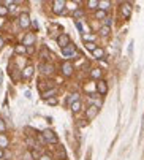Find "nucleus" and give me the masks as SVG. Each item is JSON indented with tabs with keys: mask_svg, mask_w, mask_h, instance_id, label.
I'll list each match as a JSON object with an SVG mask.
<instances>
[{
	"mask_svg": "<svg viewBox=\"0 0 144 160\" xmlns=\"http://www.w3.org/2000/svg\"><path fill=\"white\" fill-rule=\"evenodd\" d=\"M111 33V27H108V26H103L102 29H100V35H103V37H108Z\"/></svg>",
	"mask_w": 144,
	"mask_h": 160,
	"instance_id": "b1692460",
	"label": "nucleus"
},
{
	"mask_svg": "<svg viewBox=\"0 0 144 160\" xmlns=\"http://www.w3.org/2000/svg\"><path fill=\"white\" fill-rule=\"evenodd\" d=\"M97 114H98V108L95 106V105H92V106H89L87 111H86V118H87L89 121H92L95 116H97Z\"/></svg>",
	"mask_w": 144,
	"mask_h": 160,
	"instance_id": "9d476101",
	"label": "nucleus"
},
{
	"mask_svg": "<svg viewBox=\"0 0 144 160\" xmlns=\"http://www.w3.org/2000/svg\"><path fill=\"white\" fill-rule=\"evenodd\" d=\"M62 54L65 56V57H73V56H76V48H75V44H68V46H65L63 49H62Z\"/></svg>",
	"mask_w": 144,
	"mask_h": 160,
	"instance_id": "6e6552de",
	"label": "nucleus"
},
{
	"mask_svg": "<svg viewBox=\"0 0 144 160\" xmlns=\"http://www.w3.org/2000/svg\"><path fill=\"white\" fill-rule=\"evenodd\" d=\"M10 144V140H8V136L5 133H0V149H3V148H8Z\"/></svg>",
	"mask_w": 144,
	"mask_h": 160,
	"instance_id": "ddd939ff",
	"label": "nucleus"
},
{
	"mask_svg": "<svg viewBox=\"0 0 144 160\" xmlns=\"http://www.w3.org/2000/svg\"><path fill=\"white\" fill-rule=\"evenodd\" d=\"M62 73H63V76H71L73 75V72H75V67H73V63L71 62H68V60H65L63 63H62Z\"/></svg>",
	"mask_w": 144,
	"mask_h": 160,
	"instance_id": "20e7f679",
	"label": "nucleus"
},
{
	"mask_svg": "<svg viewBox=\"0 0 144 160\" xmlns=\"http://www.w3.org/2000/svg\"><path fill=\"white\" fill-rule=\"evenodd\" d=\"M57 158H59V160H65V158H67V152H65L63 148H59V151H57Z\"/></svg>",
	"mask_w": 144,
	"mask_h": 160,
	"instance_id": "5701e85b",
	"label": "nucleus"
},
{
	"mask_svg": "<svg viewBox=\"0 0 144 160\" xmlns=\"http://www.w3.org/2000/svg\"><path fill=\"white\" fill-rule=\"evenodd\" d=\"M86 5H87L90 10H98V2H97V0H89Z\"/></svg>",
	"mask_w": 144,
	"mask_h": 160,
	"instance_id": "4be33fe9",
	"label": "nucleus"
},
{
	"mask_svg": "<svg viewBox=\"0 0 144 160\" xmlns=\"http://www.w3.org/2000/svg\"><path fill=\"white\" fill-rule=\"evenodd\" d=\"M111 7V2H108V0H102V2H98V10L102 11H108Z\"/></svg>",
	"mask_w": 144,
	"mask_h": 160,
	"instance_id": "f3484780",
	"label": "nucleus"
},
{
	"mask_svg": "<svg viewBox=\"0 0 144 160\" xmlns=\"http://www.w3.org/2000/svg\"><path fill=\"white\" fill-rule=\"evenodd\" d=\"M7 14H8L7 5H0V16H7Z\"/></svg>",
	"mask_w": 144,
	"mask_h": 160,
	"instance_id": "bb28decb",
	"label": "nucleus"
},
{
	"mask_svg": "<svg viewBox=\"0 0 144 160\" xmlns=\"http://www.w3.org/2000/svg\"><path fill=\"white\" fill-rule=\"evenodd\" d=\"M57 44L63 49L65 46H68L70 44V37H68V33H60L59 37H57Z\"/></svg>",
	"mask_w": 144,
	"mask_h": 160,
	"instance_id": "39448f33",
	"label": "nucleus"
},
{
	"mask_svg": "<svg viewBox=\"0 0 144 160\" xmlns=\"http://www.w3.org/2000/svg\"><path fill=\"white\" fill-rule=\"evenodd\" d=\"M0 160H2V158H0Z\"/></svg>",
	"mask_w": 144,
	"mask_h": 160,
	"instance_id": "e433bc0d",
	"label": "nucleus"
},
{
	"mask_svg": "<svg viewBox=\"0 0 144 160\" xmlns=\"http://www.w3.org/2000/svg\"><path fill=\"white\" fill-rule=\"evenodd\" d=\"M0 48H3V40H2V37H0Z\"/></svg>",
	"mask_w": 144,
	"mask_h": 160,
	"instance_id": "f704fd0d",
	"label": "nucleus"
},
{
	"mask_svg": "<svg viewBox=\"0 0 144 160\" xmlns=\"http://www.w3.org/2000/svg\"><path fill=\"white\" fill-rule=\"evenodd\" d=\"M40 56H41V59H44V60H51V57H52V54L49 52V49H47L46 46H44V48L41 49Z\"/></svg>",
	"mask_w": 144,
	"mask_h": 160,
	"instance_id": "4468645a",
	"label": "nucleus"
},
{
	"mask_svg": "<svg viewBox=\"0 0 144 160\" xmlns=\"http://www.w3.org/2000/svg\"><path fill=\"white\" fill-rule=\"evenodd\" d=\"M14 52L16 54H26L27 52V48L24 46V44H17V46L14 48Z\"/></svg>",
	"mask_w": 144,
	"mask_h": 160,
	"instance_id": "6ab92c4d",
	"label": "nucleus"
},
{
	"mask_svg": "<svg viewBox=\"0 0 144 160\" xmlns=\"http://www.w3.org/2000/svg\"><path fill=\"white\" fill-rule=\"evenodd\" d=\"M121 13H122V18H124V19H128V18L132 16V5L127 3V2H124V3L121 5Z\"/></svg>",
	"mask_w": 144,
	"mask_h": 160,
	"instance_id": "423d86ee",
	"label": "nucleus"
},
{
	"mask_svg": "<svg viewBox=\"0 0 144 160\" xmlns=\"http://www.w3.org/2000/svg\"><path fill=\"white\" fill-rule=\"evenodd\" d=\"M92 54H93V57H95V59H98V60H100V59H103V57H105V49L97 46V49H95Z\"/></svg>",
	"mask_w": 144,
	"mask_h": 160,
	"instance_id": "dca6fc26",
	"label": "nucleus"
},
{
	"mask_svg": "<svg viewBox=\"0 0 144 160\" xmlns=\"http://www.w3.org/2000/svg\"><path fill=\"white\" fill-rule=\"evenodd\" d=\"M35 40H37L35 33H27L26 37H24V40H22V44H24L26 48H30V46H33Z\"/></svg>",
	"mask_w": 144,
	"mask_h": 160,
	"instance_id": "0eeeda50",
	"label": "nucleus"
},
{
	"mask_svg": "<svg viewBox=\"0 0 144 160\" xmlns=\"http://www.w3.org/2000/svg\"><path fill=\"white\" fill-rule=\"evenodd\" d=\"M17 21H19V27H21V29H27V27L32 24V21H30V16H29V13H21Z\"/></svg>",
	"mask_w": 144,
	"mask_h": 160,
	"instance_id": "f03ea898",
	"label": "nucleus"
},
{
	"mask_svg": "<svg viewBox=\"0 0 144 160\" xmlns=\"http://www.w3.org/2000/svg\"><path fill=\"white\" fill-rule=\"evenodd\" d=\"M81 108H82V103H81V100L71 105V111H73V112H79V111H81Z\"/></svg>",
	"mask_w": 144,
	"mask_h": 160,
	"instance_id": "412c9836",
	"label": "nucleus"
},
{
	"mask_svg": "<svg viewBox=\"0 0 144 160\" xmlns=\"http://www.w3.org/2000/svg\"><path fill=\"white\" fill-rule=\"evenodd\" d=\"M33 51H35V49H33V46H30V48H27V52H29V54H32Z\"/></svg>",
	"mask_w": 144,
	"mask_h": 160,
	"instance_id": "72a5a7b5",
	"label": "nucleus"
},
{
	"mask_svg": "<svg viewBox=\"0 0 144 160\" xmlns=\"http://www.w3.org/2000/svg\"><path fill=\"white\" fill-rule=\"evenodd\" d=\"M41 136H43V140L44 141H47V143H57V136H56V133L51 130V128H46V130H43V133H41Z\"/></svg>",
	"mask_w": 144,
	"mask_h": 160,
	"instance_id": "f257e3e1",
	"label": "nucleus"
},
{
	"mask_svg": "<svg viewBox=\"0 0 144 160\" xmlns=\"http://www.w3.org/2000/svg\"><path fill=\"white\" fill-rule=\"evenodd\" d=\"M82 14H84V13H82L81 10H75V11H73V18H75L76 21H78L79 18H82Z\"/></svg>",
	"mask_w": 144,
	"mask_h": 160,
	"instance_id": "cd10ccee",
	"label": "nucleus"
},
{
	"mask_svg": "<svg viewBox=\"0 0 144 160\" xmlns=\"http://www.w3.org/2000/svg\"><path fill=\"white\" fill-rule=\"evenodd\" d=\"M76 27H78V29L82 32V26H81V22H79V21H76Z\"/></svg>",
	"mask_w": 144,
	"mask_h": 160,
	"instance_id": "473e14b6",
	"label": "nucleus"
},
{
	"mask_svg": "<svg viewBox=\"0 0 144 160\" xmlns=\"http://www.w3.org/2000/svg\"><path fill=\"white\" fill-rule=\"evenodd\" d=\"M102 73H103V72L100 70V68H95V70L90 72V76L95 78V79H98V78H102Z\"/></svg>",
	"mask_w": 144,
	"mask_h": 160,
	"instance_id": "aec40b11",
	"label": "nucleus"
},
{
	"mask_svg": "<svg viewBox=\"0 0 144 160\" xmlns=\"http://www.w3.org/2000/svg\"><path fill=\"white\" fill-rule=\"evenodd\" d=\"M5 130H7V124L3 119H0V133H5Z\"/></svg>",
	"mask_w": 144,
	"mask_h": 160,
	"instance_id": "c85d7f7f",
	"label": "nucleus"
},
{
	"mask_svg": "<svg viewBox=\"0 0 144 160\" xmlns=\"http://www.w3.org/2000/svg\"><path fill=\"white\" fill-rule=\"evenodd\" d=\"M95 18L97 19H106V11H102V10H97V13H95Z\"/></svg>",
	"mask_w": 144,
	"mask_h": 160,
	"instance_id": "393cba45",
	"label": "nucleus"
},
{
	"mask_svg": "<svg viewBox=\"0 0 144 160\" xmlns=\"http://www.w3.org/2000/svg\"><path fill=\"white\" fill-rule=\"evenodd\" d=\"M40 160H52V158H51V155L43 154V155H40Z\"/></svg>",
	"mask_w": 144,
	"mask_h": 160,
	"instance_id": "7c9ffc66",
	"label": "nucleus"
},
{
	"mask_svg": "<svg viewBox=\"0 0 144 160\" xmlns=\"http://www.w3.org/2000/svg\"><path fill=\"white\" fill-rule=\"evenodd\" d=\"M32 76H33V67H32V65H27V67L22 70V78H24V79H30Z\"/></svg>",
	"mask_w": 144,
	"mask_h": 160,
	"instance_id": "f8f14e48",
	"label": "nucleus"
},
{
	"mask_svg": "<svg viewBox=\"0 0 144 160\" xmlns=\"http://www.w3.org/2000/svg\"><path fill=\"white\" fill-rule=\"evenodd\" d=\"M46 103H47V105H57V98H56V97L47 98V100H46Z\"/></svg>",
	"mask_w": 144,
	"mask_h": 160,
	"instance_id": "c756f323",
	"label": "nucleus"
},
{
	"mask_svg": "<svg viewBox=\"0 0 144 160\" xmlns=\"http://www.w3.org/2000/svg\"><path fill=\"white\" fill-rule=\"evenodd\" d=\"M3 157V149H0V158Z\"/></svg>",
	"mask_w": 144,
	"mask_h": 160,
	"instance_id": "c9c22d12",
	"label": "nucleus"
},
{
	"mask_svg": "<svg viewBox=\"0 0 144 160\" xmlns=\"http://www.w3.org/2000/svg\"><path fill=\"white\" fill-rule=\"evenodd\" d=\"M40 72H41L43 75H46V76H49V75L54 73V67H52L51 63H41V65H40Z\"/></svg>",
	"mask_w": 144,
	"mask_h": 160,
	"instance_id": "1a4fd4ad",
	"label": "nucleus"
},
{
	"mask_svg": "<svg viewBox=\"0 0 144 160\" xmlns=\"http://www.w3.org/2000/svg\"><path fill=\"white\" fill-rule=\"evenodd\" d=\"M97 92H98L100 95H106V94H108V84H106L103 79H100V81L97 82Z\"/></svg>",
	"mask_w": 144,
	"mask_h": 160,
	"instance_id": "9b49d317",
	"label": "nucleus"
},
{
	"mask_svg": "<svg viewBox=\"0 0 144 160\" xmlns=\"http://www.w3.org/2000/svg\"><path fill=\"white\" fill-rule=\"evenodd\" d=\"M76 102H79V94L78 92H75V94H71L68 98H67V103L71 106V105H73V103H76Z\"/></svg>",
	"mask_w": 144,
	"mask_h": 160,
	"instance_id": "2eb2a0df",
	"label": "nucleus"
},
{
	"mask_svg": "<svg viewBox=\"0 0 144 160\" xmlns=\"http://www.w3.org/2000/svg\"><path fill=\"white\" fill-rule=\"evenodd\" d=\"M65 7H67V2H63V0H56V2H52V11H54V14L65 13Z\"/></svg>",
	"mask_w": 144,
	"mask_h": 160,
	"instance_id": "7ed1b4c3",
	"label": "nucleus"
},
{
	"mask_svg": "<svg viewBox=\"0 0 144 160\" xmlns=\"http://www.w3.org/2000/svg\"><path fill=\"white\" fill-rule=\"evenodd\" d=\"M105 26H108V27L111 26V18H106L105 19Z\"/></svg>",
	"mask_w": 144,
	"mask_h": 160,
	"instance_id": "2f4dec72",
	"label": "nucleus"
},
{
	"mask_svg": "<svg viewBox=\"0 0 144 160\" xmlns=\"http://www.w3.org/2000/svg\"><path fill=\"white\" fill-rule=\"evenodd\" d=\"M41 95H43V98H44V100H47V98H52V97L56 95V89L52 87V89H49V90H46V92H43Z\"/></svg>",
	"mask_w": 144,
	"mask_h": 160,
	"instance_id": "a211bd4d",
	"label": "nucleus"
},
{
	"mask_svg": "<svg viewBox=\"0 0 144 160\" xmlns=\"http://www.w3.org/2000/svg\"><path fill=\"white\" fill-rule=\"evenodd\" d=\"M86 49H87V51H92V52H93L95 49H97V44H95L93 41H92V43H86Z\"/></svg>",
	"mask_w": 144,
	"mask_h": 160,
	"instance_id": "a878e982",
	"label": "nucleus"
}]
</instances>
